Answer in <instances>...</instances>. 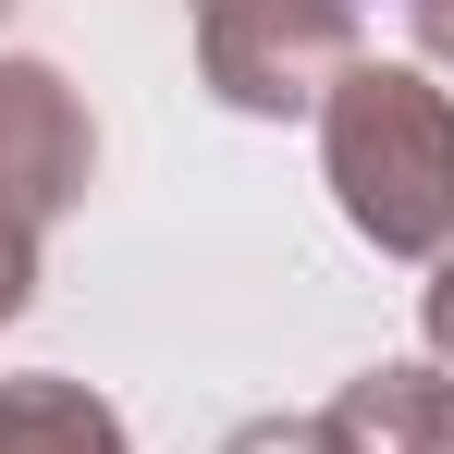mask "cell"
I'll return each mask as SVG.
<instances>
[{
    "label": "cell",
    "instance_id": "obj_7",
    "mask_svg": "<svg viewBox=\"0 0 454 454\" xmlns=\"http://www.w3.org/2000/svg\"><path fill=\"white\" fill-rule=\"evenodd\" d=\"M222 454H332V430H319V418H246Z\"/></svg>",
    "mask_w": 454,
    "mask_h": 454
},
{
    "label": "cell",
    "instance_id": "obj_8",
    "mask_svg": "<svg viewBox=\"0 0 454 454\" xmlns=\"http://www.w3.org/2000/svg\"><path fill=\"white\" fill-rule=\"evenodd\" d=\"M418 332H430V356L454 369V246L430 258V283H418Z\"/></svg>",
    "mask_w": 454,
    "mask_h": 454
},
{
    "label": "cell",
    "instance_id": "obj_6",
    "mask_svg": "<svg viewBox=\"0 0 454 454\" xmlns=\"http://www.w3.org/2000/svg\"><path fill=\"white\" fill-rule=\"evenodd\" d=\"M25 307H37V233H25V222H0V332H12Z\"/></svg>",
    "mask_w": 454,
    "mask_h": 454
},
{
    "label": "cell",
    "instance_id": "obj_3",
    "mask_svg": "<svg viewBox=\"0 0 454 454\" xmlns=\"http://www.w3.org/2000/svg\"><path fill=\"white\" fill-rule=\"evenodd\" d=\"M86 184H98V123H86V98L62 86V62L0 50V222L50 233Z\"/></svg>",
    "mask_w": 454,
    "mask_h": 454
},
{
    "label": "cell",
    "instance_id": "obj_1",
    "mask_svg": "<svg viewBox=\"0 0 454 454\" xmlns=\"http://www.w3.org/2000/svg\"><path fill=\"white\" fill-rule=\"evenodd\" d=\"M319 184L380 258H442L454 246V86L418 62H356L319 98Z\"/></svg>",
    "mask_w": 454,
    "mask_h": 454
},
{
    "label": "cell",
    "instance_id": "obj_9",
    "mask_svg": "<svg viewBox=\"0 0 454 454\" xmlns=\"http://www.w3.org/2000/svg\"><path fill=\"white\" fill-rule=\"evenodd\" d=\"M405 12H418V50L454 74V0H405Z\"/></svg>",
    "mask_w": 454,
    "mask_h": 454
},
{
    "label": "cell",
    "instance_id": "obj_5",
    "mask_svg": "<svg viewBox=\"0 0 454 454\" xmlns=\"http://www.w3.org/2000/svg\"><path fill=\"white\" fill-rule=\"evenodd\" d=\"M0 454H136V430H123L111 393H86L62 369H25V380H0Z\"/></svg>",
    "mask_w": 454,
    "mask_h": 454
},
{
    "label": "cell",
    "instance_id": "obj_2",
    "mask_svg": "<svg viewBox=\"0 0 454 454\" xmlns=\"http://www.w3.org/2000/svg\"><path fill=\"white\" fill-rule=\"evenodd\" d=\"M356 0H197V74L246 123H295L356 74Z\"/></svg>",
    "mask_w": 454,
    "mask_h": 454
},
{
    "label": "cell",
    "instance_id": "obj_4",
    "mask_svg": "<svg viewBox=\"0 0 454 454\" xmlns=\"http://www.w3.org/2000/svg\"><path fill=\"white\" fill-rule=\"evenodd\" d=\"M332 454H454V369L442 356H380L319 405Z\"/></svg>",
    "mask_w": 454,
    "mask_h": 454
}]
</instances>
